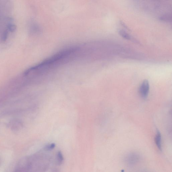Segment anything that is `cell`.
Returning <instances> with one entry per match:
<instances>
[{
	"label": "cell",
	"instance_id": "obj_1",
	"mask_svg": "<svg viewBox=\"0 0 172 172\" xmlns=\"http://www.w3.org/2000/svg\"><path fill=\"white\" fill-rule=\"evenodd\" d=\"M140 159V156L138 153L130 152L125 156L124 158V162L127 166L132 167L137 165L139 163Z\"/></svg>",
	"mask_w": 172,
	"mask_h": 172
},
{
	"label": "cell",
	"instance_id": "obj_2",
	"mask_svg": "<svg viewBox=\"0 0 172 172\" xmlns=\"http://www.w3.org/2000/svg\"><path fill=\"white\" fill-rule=\"evenodd\" d=\"M150 86L148 81L145 80L142 82L139 88V93L143 99H146L148 95Z\"/></svg>",
	"mask_w": 172,
	"mask_h": 172
},
{
	"label": "cell",
	"instance_id": "obj_3",
	"mask_svg": "<svg viewBox=\"0 0 172 172\" xmlns=\"http://www.w3.org/2000/svg\"><path fill=\"white\" fill-rule=\"evenodd\" d=\"M155 143L158 148L161 151L162 150V137L160 131H157L155 138Z\"/></svg>",
	"mask_w": 172,
	"mask_h": 172
},
{
	"label": "cell",
	"instance_id": "obj_4",
	"mask_svg": "<svg viewBox=\"0 0 172 172\" xmlns=\"http://www.w3.org/2000/svg\"><path fill=\"white\" fill-rule=\"evenodd\" d=\"M10 126H11L12 130L14 131H17L21 128L22 126V124L19 121L15 120L10 122L9 123Z\"/></svg>",
	"mask_w": 172,
	"mask_h": 172
},
{
	"label": "cell",
	"instance_id": "obj_5",
	"mask_svg": "<svg viewBox=\"0 0 172 172\" xmlns=\"http://www.w3.org/2000/svg\"><path fill=\"white\" fill-rule=\"evenodd\" d=\"M119 34L124 39L128 40H130L131 39V36L125 31L121 30L119 31Z\"/></svg>",
	"mask_w": 172,
	"mask_h": 172
},
{
	"label": "cell",
	"instance_id": "obj_6",
	"mask_svg": "<svg viewBox=\"0 0 172 172\" xmlns=\"http://www.w3.org/2000/svg\"><path fill=\"white\" fill-rule=\"evenodd\" d=\"M159 19L161 21L169 22L171 21V16L169 15H164L160 17Z\"/></svg>",
	"mask_w": 172,
	"mask_h": 172
},
{
	"label": "cell",
	"instance_id": "obj_7",
	"mask_svg": "<svg viewBox=\"0 0 172 172\" xmlns=\"http://www.w3.org/2000/svg\"><path fill=\"white\" fill-rule=\"evenodd\" d=\"M7 29L9 31L14 32L16 29V26L12 23H9L7 26Z\"/></svg>",
	"mask_w": 172,
	"mask_h": 172
}]
</instances>
